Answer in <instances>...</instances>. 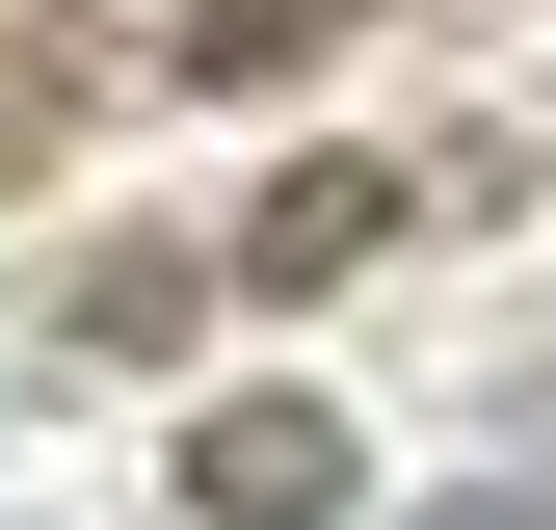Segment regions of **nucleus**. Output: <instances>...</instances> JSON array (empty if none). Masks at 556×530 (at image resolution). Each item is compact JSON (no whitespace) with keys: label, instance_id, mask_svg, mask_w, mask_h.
Returning a JSON list of instances; mask_svg holds the SVG:
<instances>
[{"label":"nucleus","instance_id":"obj_4","mask_svg":"<svg viewBox=\"0 0 556 530\" xmlns=\"http://www.w3.org/2000/svg\"><path fill=\"white\" fill-rule=\"evenodd\" d=\"M371 0H186V80H292V53H344Z\"/></svg>","mask_w":556,"mask_h":530},{"label":"nucleus","instance_id":"obj_6","mask_svg":"<svg viewBox=\"0 0 556 530\" xmlns=\"http://www.w3.org/2000/svg\"><path fill=\"white\" fill-rule=\"evenodd\" d=\"M530 451H556V371H530Z\"/></svg>","mask_w":556,"mask_h":530},{"label":"nucleus","instance_id":"obj_5","mask_svg":"<svg viewBox=\"0 0 556 530\" xmlns=\"http://www.w3.org/2000/svg\"><path fill=\"white\" fill-rule=\"evenodd\" d=\"M80 106H106L80 53H0V186H27V160H53V132H80Z\"/></svg>","mask_w":556,"mask_h":530},{"label":"nucleus","instance_id":"obj_2","mask_svg":"<svg viewBox=\"0 0 556 530\" xmlns=\"http://www.w3.org/2000/svg\"><path fill=\"white\" fill-rule=\"evenodd\" d=\"M186 318H213L186 239H80V265H53V371H186Z\"/></svg>","mask_w":556,"mask_h":530},{"label":"nucleus","instance_id":"obj_1","mask_svg":"<svg viewBox=\"0 0 556 530\" xmlns=\"http://www.w3.org/2000/svg\"><path fill=\"white\" fill-rule=\"evenodd\" d=\"M344 504V398H213L186 425V530H318Z\"/></svg>","mask_w":556,"mask_h":530},{"label":"nucleus","instance_id":"obj_3","mask_svg":"<svg viewBox=\"0 0 556 530\" xmlns=\"http://www.w3.org/2000/svg\"><path fill=\"white\" fill-rule=\"evenodd\" d=\"M371 239H397V186H371V160H292V186L239 213V292H344Z\"/></svg>","mask_w":556,"mask_h":530}]
</instances>
